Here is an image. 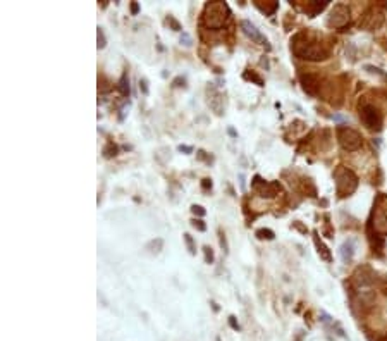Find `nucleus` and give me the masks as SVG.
Returning a JSON list of instances; mask_svg holds the SVG:
<instances>
[{
    "instance_id": "obj_27",
    "label": "nucleus",
    "mask_w": 387,
    "mask_h": 341,
    "mask_svg": "<svg viewBox=\"0 0 387 341\" xmlns=\"http://www.w3.org/2000/svg\"><path fill=\"white\" fill-rule=\"evenodd\" d=\"M167 23L172 26V30H174V31H181V30H183V28H181V25L176 21L174 18H172V16H169V18H167Z\"/></svg>"
},
{
    "instance_id": "obj_32",
    "label": "nucleus",
    "mask_w": 387,
    "mask_h": 341,
    "mask_svg": "<svg viewBox=\"0 0 387 341\" xmlns=\"http://www.w3.org/2000/svg\"><path fill=\"white\" fill-rule=\"evenodd\" d=\"M201 188H203V190H210V188H212V179H203V181H201Z\"/></svg>"
},
{
    "instance_id": "obj_15",
    "label": "nucleus",
    "mask_w": 387,
    "mask_h": 341,
    "mask_svg": "<svg viewBox=\"0 0 387 341\" xmlns=\"http://www.w3.org/2000/svg\"><path fill=\"white\" fill-rule=\"evenodd\" d=\"M255 6L265 16H272L277 9H279V2H269V0H255Z\"/></svg>"
},
{
    "instance_id": "obj_38",
    "label": "nucleus",
    "mask_w": 387,
    "mask_h": 341,
    "mask_svg": "<svg viewBox=\"0 0 387 341\" xmlns=\"http://www.w3.org/2000/svg\"><path fill=\"white\" fill-rule=\"evenodd\" d=\"M231 324H232V327H237V324H236V320H234V317H231Z\"/></svg>"
},
{
    "instance_id": "obj_17",
    "label": "nucleus",
    "mask_w": 387,
    "mask_h": 341,
    "mask_svg": "<svg viewBox=\"0 0 387 341\" xmlns=\"http://www.w3.org/2000/svg\"><path fill=\"white\" fill-rule=\"evenodd\" d=\"M329 6V0H313V2H308L306 4V13H308L310 16H317L318 13H322V11L325 9V7Z\"/></svg>"
},
{
    "instance_id": "obj_6",
    "label": "nucleus",
    "mask_w": 387,
    "mask_h": 341,
    "mask_svg": "<svg viewBox=\"0 0 387 341\" xmlns=\"http://www.w3.org/2000/svg\"><path fill=\"white\" fill-rule=\"evenodd\" d=\"M360 119L365 124L366 130L370 131H380L382 124H384V118L382 112L378 110V107L372 105V103H363L360 105Z\"/></svg>"
},
{
    "instance_id": "obj_7",
    "label": "nucleus",
    "mask_w": 387,
    "mask_h": 341,
    "mask_svg": "<svg viewBox=\"0 0 387 341\" xmlns=\"http://www.w3.org/2000/svg\"><path fill=\"white\" fill-rule=\"evenodd\" d=\"M337 142L339 145L348 152H354L358 148H361V143H363V138L361 135L358 133L356 130L349 126H339L337 128Z\"/></svg>"
},
{
    "instance_id": "obj_33",
    "label": "nucleus",
    "mask_w": 387,
    "mask_h": 341,
    "mask_svg": "<svg viewBox=\"0 0 387 341\" xmlns=\"http://www.w3.org/2000/svg\"><path fill=\"white\" fill-rule=\"evenodd\" d=\"M131 13L135 14V16L140 13V6H138V2H133V4H131Z\"/></svg>"
},
{
    "instance_id": "obj_25",
    "label": "nucleus",
    "mask_w": 387,
    "mask_h": 341,
    "mask_svg": "<svg viewBox=\"0 0 387 341\" xmlns=\"http://www.w3.org/2000/svg\"><path fill=\"white\" fill-rule=\"evenodd\" d=\"M203 252H205V262H207V264H213V252H212V248L210 247H205Z\"/></svg>"
},
{
    "instance_id": "obj_20",
    "label": "nucleus",
    "mask_w": 387,
    "mask_h": 341,
    "mask_svg": "<svg viewBox=\"0 0 387 341\" xmlns=\"http://www.w3.org/2000/svg\"><path fill=\"white\" fill-rule=\"evenodd\" d=\"M114 155H117V147H115L114 143H108V145L103 148V157L110 159L114 157Z\"/></svg>"
},
{
    "instance_id": "obj_23",
    "label": "nucleus",
    "mask_w": 387,
    "mask_h": 341,
    "mask_svg": "<svg viewBox=\"0 0 387 341\" xmlns=\"http://www.w3.org/2000/svg\"><path fill=\"white\" fill-rule=\"evenodd\" d=\"M244 78H246V79H251V81H255L258 86H264V81H262V78H260L258 74H255V73H249V71H248V73H244Z\"/></svg>"
},
{
    "instance_id": "obj_11",
    "label": "nucleus",
    "mask_w": 387,
    "mask_h": 341,
    "mask_svg": "<svg viewBox=\"0 0 387 341\" xmlns=\"http://www.w3.org/2000/svg\"><path fill=\"white\" fill-rule=\"evenodd\" d=\"M207 95H208V105H210V109L215 112V114L222 116L224 112V98L222 95L217 91V88L210 85L207 88Z\"/></svg>"
},
{
    "instance_id": "obj_22",
    "label": "nucleus",
    "mask_w": 387,
    "mask_h": 341,
    "mask_svg": "<svg viewBox=\"0 0 387 341\" xmlns=\"http://www.w3.org/2000/svg\"><path fill=\"white\" fill-rule=\"evenodd\" d=\"M365 71H368L370 74H377V76H380L382 79H387V74L385 73H382L378 67H375V66H365Z\"/></svg>"
},
{
    "instance_id": "obj_30",
    "label": "nucleus",
    "mask_w": 387,
    "mask_h": 341,
    "mask_svg": "<svg viewBox=\"0 0 387 341\" xmlns=\"http://www.w3.org/2000/svg\"><path fill=\"white\" fill-rule=\"evenodd\" d=\"M181 43H184L186 47L191 45V37H189L188 33H183V37H181Z\"/></svg>"
},
{
    "instance_id": "obj_19",
    "label": "nucleus",
    "mask_w": 387,
    "mask_h": 341,
    "mask_svg": "<svg viewBox=\"0 0 387 341\" xmlns=\"http://www.w3.org/2000/svg\"><path fill=\"white\" fill-rule=\"evenodd\" d=\"M117 88H119L120 95H124V97H127V95H129V81H127V76H126V74H124L122 78H120Z\"/></svg>"
},
{
    "instance_id": "obj_16",
    "label": "nucleus",
    "mask_w": 387,
    "mask_h": 341,
    "mask_svg": "<svg viewBox=\"0 0 387 341\" xmlns=\"http://www.w3.org/2000/svg\"><path fill=\"white\" fill-rule=\"evenodd\" d=\"M313 242H315V247H317L318 255H320L322 259L325 260V262H332V254H330V250L324 245V242H322V240L318 238V235L313 236Z\"/></svg>"
},
{
    "instance_id": "obj_21",
    "label": "nucleus",
    "mask_w": 387,
    "mask_h": 341,
    "mask_svg": "<svg viewBox=\"0 0 387 341\" xmlns=\"http://www.w3.org/2000/svg\"><path fill=\"white\" fill-rule=\"evenodd\" d=\"M256 236L260 240H274V231L272 230H258L256 231Z\"/></svg>"
},
{
    "instance_id": "obj_9",
    "label": "nucleus",
    "mask_w": 387,
    "mask_h": 341,
    "mask_svg": "<svg viewBox=\"0 0 387 341\" xmlns=\"http://www.w3.org/2000/svg\"><path fill=\"white\" fill-rule=\"evenodd\" d=\"M253 188H255L262 196H276L281 191L279 183H267V181H264L260 176H255V179H253Z\"/></svg>"
},
{
    "instance_id": "obj_31",
    "label": "nucleus",
    "mask_w": 387,
    "mask_h": 341,
    "mask_svg": "<svg viewBox=\"0 0 387 341\" xmlns=\"http://www.w3.org/2000/svg\"><path fill=\"white\" fill-rule=\"evenodd\" d=\"M140 88L143 91V95H148V86H147V79H140Z\"/></svg>"
},
{
    "instance_id": "obj_5",
    "label": "nucleus",
    "mask_w": 387,
    "mask_h": 341,
    "mask_svg": "<svg viewBox=\"0 0 387 341\" xmlns=\"http://www.w3.org/2000/svg\"><path fill=\"white\" fill-rule=\"evenodd\" d=\"M384 9L380 6H370L368 9L361 14L360 18V28L365 31H377L384 25Z\"/></svg>"
},
{
    "instance_id": "obj_1",
    "label": "nucleus",
    "mask_w": 387,
    "mask_h": 341,
    "mask_svg": "<svg viewBox=\"0 0 387 341\" xmlns=\"http://www.w3.org/2000/svg\"><path fill=\"white\" fill-rule=\"evenodd\" d=\"M291 49L296 57L303 59V61H312V62L325 61V59H329V54H330L327 47H324L320 42L310 40L305 33L294 35L291 40Z\"/></svg>"
},
{
    "instance_id": "obj_8",
    "label": "nucleus",
    "mask_w": 387,
    "mask_h": 341,
    "mask_svg": "<svg viewBox=\"0 0 387 341\" xmlns=\"http://www.w3.org/2000/svg\"><path fill=\"white\" fill-rule=\"evenodd\" d=\"M348 21H349V7L344 6V4H336L329 13L327 26L329 28H342Z\"/></svg>"
},
{
    "instance_id": "obj_24",
    "label": "nucleus",
    "mask_w": 387,
    "mask_h": 341,
    "mask_svg": "<svg viewBox=\"0 0 387 341\" xmlns=\"http://www.w3.org/2000/svg\"><path fill=\"white\" fill-rule=\"evenodd\" d=\"M96 38H98V49H103L107 43H105V35H103L102 28H98V31H96Z\"/></svg>"
},
{
    "instance_id": "obj_2",
    "label": "nucleus",
    "mask_w": 387,
    "mask_h": 341,
    "mask_svg": "<svg viewBox=\"0 0 387 341\" xmlns=\"http://www.w3.org/2000/svg\"><path fill=\"white\" fill-rule=\"evenodd\" d=\"M229 18V7L225 2H208L203 9V25L208 30H220Z\"/></svg>"
},
{
    "instance_id": "obj_28",
    "label": "nucleus",
    "mask_w": 387,
    "mask_h": 341,
    "mask_svg": "<svg viewBox=\"0 0 387 341\" xmlns=\"http://www.w3.org/2000/svg\"><path fill=\"white\" fill-rule=\"evenodd\" d=\"M191 224H193V228H196L198 231H205V230H207V226H205V222L201 219H195Z\"/></svg>"
},
{
    "instance_id": "obj_37",
    "label": "nucleus",
    "mask_w": 387,
    "mask_h": 341,
    "mask_svg": "<svg viewBox=\"0 0 387 341\" xmlns=\"http://www.w3.org/2000/svg\"><path fill=\"white\" fill-rule=\"evenodd\" d=\"M227 133H229V135H231V136H234V138H236V136H237V133H236V131H234V130H232V128H229V130H227Z\"/></svg>"
},
{
    "instance_id": "obj_4",
    "label": "nucleus",
    "mask_w": 387,
    "mask_h": 341,
    "mask_svg": "<svg viewBox=\"0 0 387 341\" xmlns=\"http://www.w3.org/2000/svg\"><path fill=\"white\" fill-rule=\"evenodd\" d=\"M370 226H372L378 235L387 233V195L384 193L377 195L372 215H370Z\"/></svg>"
},
{
    "instance_id": "obj_13",
    "label": "nucleus",
    "mask_w": 387,
    "mask_h": 341,
    "mask_svg": "<svg viewBox=\"0 0 387 341\" xmlns=\"http://www.w3.org/2000/svg\"><path fill=\"white\" fill-rule=\"evenodd\" d=\"M241 30H243V33L246 35L248 38H251L253 42L260 43V45H265V43H267V38H265L264 35H262L260 31H258L256 28H255V25H253V23H249L248 19L241 21Z\"/></svg>"
},
{
    "instance_id": "obj_12",
    "label": "nucleus",
    "mask_w": 387,
    "mask_h": 341,
    "mask_svg": "<svg viewBox=\"0 0 387 341\" xmlns=\"http://www.w3.org/2000/svg\"><path fill=\"white\" fill-rule=\"evenodd\" d=\"M300 81L303 85V90L306 91L308 95H317L318 90H320V79H318L317 74H312V73H303L300 74Z\"/></svg>"
},
{
    "instance_id": "obj_35",
    "label": "nucleus",
    "mask_w": 387,
    "mask_h": 341,
    "mask_svg": "<svg viewBox=\"0 0 387 341\" xmlns=\"http://www.w3.org/2000/svg\"><path fill=\"white\" fill-rule=\"evenodd\" d=\"M181 83L184 85V79H183V78H176V79H174V86H181Z\"/></svg>"
},
{
    "instance_id": "obj_14",
    "label": "nucleus",
    "mask_w": 387,
    "mask_h": 341,
    "mask_svg": "<svg viewBox=\"0 0 387 341\" xmlns=\"http://www.w3.org/2000/svg\"><path fill=\"white\" fill-rule=\"evenodd\" d=\"M339 254H341L342 262H346V264L351 262L353 257H354V242L353 240H346V242L341 245Z\"/></svg>"
},
{
    "instance_id": "obj_29",
    "label": "nucleus",
    "mask_w": 387,
    "mask_h": 341,
    "mask_svg": "<svg viewBox=\"0 0 387 341\" xmlns=\"http://www.w3.org/2000/svg\"><path fill=\"white\" fill-rule=\"evenodd\" d=\"M191 212H193L195 215H198V217H203V215H205V208L200 207V205H193V207H191Z\"/></svg>"
},
{
    "instance_id": "obj_3",
    "label": "nucleus",
    "mask_w": 387,
    "mask_h": 341,
    "mask_svg": "<svg viewBox=\"0 0 387 341\" xmlns=\"http://www.w3.org/2000/svg\"><path fill=\"white\" fill-rule=\"evenodd\" d=\"M334 179H336V191L341 198L353 195L358 188V176L348 167H337L334 172Z\"/></svg>"
},
{
    "instance_id": "obj_10",
    "label": "nucleus",
    "mask_w": 387,
    "mask_h": 341,
    "mask_svg": "<svg viewBox=\"0 0 387 341\" xmlns=\"http://www.w3.org/2000/svg\"><path fill=\"white\" fill-rule=\"evenodd\" d=\"M353 279H354V283H356L358 286H370V284L375 283L377 276H375V272H373L368 266H361V267H358L356 271H354Z\"/></svg>"
},
{
    "instance_id": "obj_34",
    "label": "nucleus",
    "mask_w": 387,
    "mask_h": 341,
    "mask_svg": "<svg viewBox=\"0 0 387 341\" xmlns=\"http://www.w3.org/2000/svg\"><path fill=\"white\" fill-rule=\"evenodd\" d=\"M179 152H186V154H191L193 148H191V147H186V145H179Z\"/></svg>"
},
{
    "instance_id": "obj_18",
    "label": "nucleus",
    "mask_w": 387,
    "mask_h": 341,
    "mask_svg": "<svg viewBox=\"0 0 387 341\" xmlns=\"http://www.w3.org/2000/svg\"><path fill=\"white\" fill-rule=\"evenodd\" d=\"M162 247H164V242H162L160 238H157V240H152V242L147 245V250L150 252V254L157 255V254H160Z\"/></svg>"
},
{
    "instance_id": "obj_36",
    "label": "nucleus",
    "mask_w": 387,
    "mask_h": 341,
    "mask_svg": "<svg viewBox=\"0 0 387 341\" xmlns=\"http://www.w3.org/2000/svg\"><path fill=\"white\" fill-rule=\"evenodd\" d=\"M220 245L224 247V250H227V243H225V238H224V236L220 238Z\"/></svg>"
},
{
    "instance_id": "obj_26",
    "label": "nucleus",
    "mask_w": 387,
    "mask_h": 341,
    "mask_svg": "<svg viewBox=\"0 0 387 341\" xmlns=\"http://www.w3.org/2000/svg\"><path fill=\"white\" fill-rule=\"evenodd\" d=\"M184 242H186V245H188V248H189V254H195L196 252V247H195V243H193V238L189 235H184Z\"/></svg>"
}]
</instances>
